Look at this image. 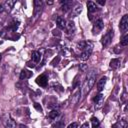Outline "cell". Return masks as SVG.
Listing matches in <instances>:
<instances>
[{
  "instance_id": "obj_1",
  "label": "cell",
  "mask_w": 128,
  "mask_h": 128,
  "mask_svg": "<svg viewBox=\"0 0 128 128\" xmlns=\"http://www.w3.org/2000/svg\"><path fill=\"white\" fill-rule=\"evenodd\" d=\"M95 80H96V72H95V70L89 71L88 74H87L85 83L83 85V92L84 93H87L88 91H90V89L93 87V85L95 83Z\"/></svg>"
},
{
  "instance_id": "obj_2",
  "label": "cell",
  "mask_w": 128,
  "mask_h": 128,
  "mask_svg": "<svg viewBox=\"0 0 128 128\" xmlns=\"http://www.w3.org/2000/svg\"><path fill=\"white\" fill-rule=\"evenodd\" d=\"M2 122L5 128H16V122L11 118L10 114H5L2 118Z\"/></svg>"
},
{
  "instance_id": "obj_3",
  "label": "cell",
  "mask_w": 128,
  "mask_h": 128,
  "mask_svg": "<svg viewBox=\"0 0 128 128\" xmlns=\"http://www.w3.org/2000/svg\"><path fill=\"white\" fill-rule=\"evenodd\" d=\"M112 38H113V30H108L106 32V34H104V36L102 37V40H101L103 47H107L111 43Z\"/></svg>"
},
{
  "instance_id": "obj_4",
  "label": "cell",
  "mask_w": 128,
  "mask_h": 128,
  "mask_svg": "<svg viewBox=\"0 0 128 128\" xmlns=\"http://www.w3.org/2000/svg\"><path fill=\"white\" fill-rule=\"evenodd\" d=\"M103 27H104L103 20H102L101 18H98V19L95 21L94 25H93V34H98V33L103 29Z\"/></svg>"
},
{
  "instance_id": "obj_5",
  "label": "cell",
  "mask_w": 128,
  "mask_h": 128,
  "mask_svg": "<svg viewBox=\"0 0 128 128\" xmlns=\"http://www.w3.org/2000/svg\"><path fill=\"white\" fill-rule=\"evenodd\" d=\"M87 9H88V16H89V20H92V16L93 13L97 11V6L94 2L92 1H88L87 2Z\"/></svg>"
},
{
  "instance_id": "obj_6",
  "label": "cell",
  "mask_w": 128,
  "mask_h": 128,
  "mask_svg": "<svg viewBox=\"0 0 128 128\" xmlns=\"http://www.w3.org/2000/svg\"><path fill=\"white\" fill-rule=\"evenodd\" d=\"M93 101H94L95 108H96V109H99V108L103 105V103H104V95L101 94V93H99L96 97H94Z\"/></svg>"
},
{
  "instance_id": "obj_7",
  "label": "cell",
  "mask_w": 128,
  "mask_h": 128,
  "mask_svg": "<svg viewBox=\"0 0 128 128\" xmlns=\"http://www.w3.org/2000/svg\"><path fill=\"white\" fill-rule=\"evenodd\" d=\"M47 82H48V78H47V76L45 74H42V75H40V76H38L36 78V83L41 87H46L47 86Z\"/></svg>"
},
{
  "instance_id": "obj_8",
  "label": "cell",
  "mask_w": 128,
  "mask_h": 128,
  "mask_svg": "<svg viewBox=\"0 0 128 128\" xmlns=\"http://www.w3.org/2000/svg\"><path fill=\"white\" fill-rule=\"evenodd\" d=\"M119 28L121 31H126L128 28V15H124L121 20H120V24H119Z\"/></svg>"
},
{
  "instance_id": "obj_9",
  "label": "cell",
  "mask_w": 128,
  "mask_h": 128,
  "mask_svg": "<svg viewBox=\"0 0 128 128\" xmlns=\"http://www.w3.org/2000/svg\"><path fill=\"white\" fill-rule=\"evenodd\" d=\"M34 6H35L34 14H35V17H37V15H38L39 11H41V8H42V1L35 0V1H34Z\"/></svg>"
},
{
  "instance_id": "obj_10",
  "label": "cell",
  "mask_w": 128,
  "mask_h": 128,
  "mask_svg": "<svg viewBox=\"0 0 128 128\" xmlns=\"http://www.w3.org/2000/svg\"><path fill=\"white\" fill-rule=\"evenodd\" d=\"M56 24H57L58 28H60V29H65V28H66V21H65L64 18H62V17H57V19H56Z\"/></svg>"
},
{
  "instance_id": "obj_11",
  "label": "cell",
  "mask_w": 128,
  "mask_h": 128,
  "mask_svg": "<svg viewBox=\"0 0 128 128\" xmlns=\"http://www.w3.org/2000/svg\"><path fill=\"white\" fill-rule=\"evenodd\" d=\"M106 80H107L106 77H102V78L98 81V83H97V89H98L99 92H101V91L104 89L105 84H106Z\"/></svg>"
},
{
  "instance_id": "obj_12",
  "label": "cell",
  "mask_w": 128,
  "mask_h": 128,
  "mask_svg": "<svg viewBox=\"0 0 128 128\" xmlns=\"http://www.w3.org/2000/svg\"><path fill=\"white\" fill-rule=\"evenodd\" d=\"M32 75V72L29 71V70H26V69H23L21 72H20V79L23 80V79H27V78H30Z\"/></svg>"
},
{
  "instance_id": "obj_13",
  "label": "cell",
  "mask_w": 128,
  "mask_h": 128,
  "mask_svg": "<svg viewBox=\"0 0 128 128\" xmlns=\"http://www.w3.org/2000/svg\"><path fill=\"white\" fill-rule=\"evenodd\" d=\"M62 4V10L64 12H67L71 7H72V1H61Z\"/></svg>"
},
{
  "instance_id": "obj_14",
  "label": "cell",
  "mask_w": 128,
  "mask_h": 128,
  "mask_svg": "<svg viewBox=\"0 0 128 128\" xmlns=\"http://www.w3.org/2000/svg\"><path fill=\"white\" fill-rule=\"evenodd\" d=\"M120 63H121L120 59L115 58V59H112V60L110 61L109 66H110V68H112V69H117V68L120 66Z\"/></svg>"
},
{
  "instance_id": "obj_15",
  "label": "cell",
  "mask_w": 128,
  "mask_h": 128,
  "mask_svg": "<svg viewBox=\"0 0 128 128\" xmlns=\"http://www.w3.org/2000/svg\"><path fill=\"white\" fill-rule=\"evenodd\" d=\"M91 53H92V50H85V51H82V53L80 54V59L83 60V61L87 60V59L90 57Z\"/></svg>"
},
{
  "instance_id": "obj_16",
  "label": "cell",
  "mask_w": 128,
  "mask_h": 128,
  "mask_svg": "<svg viewBox=\"0 0 128 128\" xmlns=\"http://www.w3.org/2000/svg\"><path fill=\"white\" fill-rule=\"evenodd\" d=\"M65 29H67V32L68 33H73L75 31V25H74V23L72 21H69L66 24V28Z\"/></svg>"
},
{
  "instance_id": "obj_17",
  "label": "cell",
  "mask_w": 128,
  "mask_h": 128,
  "mask_svg": "<svg viewBox=\"0 0 128 128\" xmlns=\"http://www.w3.org/2000/svg\"><path fill=\"white\" fill-rule=\"evenodd\" d=\"M15 4V1H11V0H8V1H5V3H4V5H3V7L7 10V11H10L11 9H12V7H13V5Z\"/></svg>"
},
{
  "instance_id": "obj_18",
  "label": "cell",
  "mask_w": 128,
  "mask_h": 128,
  "mask_svg": "<svg viewBox=\"0 0 128 128\" xmlns=\"http://www.w3.org/2000/svg\"><path fill=\"white\" fill-rule=\"evenodd\" d=\"M40 53L38 52V51H33L32 52V54H31V58H32V61L33 62H35V63H37L39 60H40Z\"/></svg>"
},
{
  "instance_id": "obj_19",
  "label": "cell",
  "mask_w": 128,
  "mask_h": 128,
  "mask_svg": "<svg viewBox=\"0 0 128 128\" xmlns=\"http://www.w3.org/2000/svg\"><path fill=\"white\" fill-rule=\"evenodd\" d=\"M91 123H92V128H100V123L99 120L95 117L91 118Z\"/></svg>"
},
{
  "instance_id": "obj_20",
  "label": "cell",
  "mask_w": 128,
  "mask_h": 128,
  "mask_svg": "<svg viewBox=\"0 0 128 128\" xmlns=\"http://www.w3.org/2000/svg\"><path fill=\"white\" fill-rule=\"evenodd\" d=\"M82 12V6L81 5H77L75 8H73V15L74 16H77V15H79L80 13Z\"/></svg>"
},
{
  "instance_id": "obj_21",
  "label": "cell",
  "mask_w": 128,
  "mask_h": 128,
  "mask_svg": "<svg viewBox=\"0 0 128 128\" xmlns=\"http://www.w3.org/2000/svg\"><path fill=\"white\" fill-rule=\"evenodd\" d=\"M59 115V111L58 110H52L51 112H49V118L51 119H56V117Z\"/></svg>"
},
{
  "instance_id": "obj_22",
  "label": "cell",
  "mask_w": 128,
  "mask_h": 128,
  "mask_svg": "<svg viewBox=\"0 0 128 128\" xmlns=\"http://www.w3.org/2000/svg\"><path fill=\"white\" fill-rule=\"evenodd\" d=\"M53 128H64V122L63 121H57L52 125Z\"/></svg>"
},
{
  "instance_id": "obj_23",
  "label": "cell",
  "mask_w": 128,
  "mask_h": 128,
  "mask_svg": "<svg viewBox=\"0 0 128 128\" xmlns=\"http://www.w3.org/2000/svg\"><path fill=\"white\" fill-rule=\"evenodd\" d=\"M120 44H121L122 46H126V45L128 44V34H126V35L123 36L122 40L120 41Z\"/></svg>"
},
{
  "instance_id": "obj_24",
  "label": "cell",
  "mask_w": 128,
  "mask_h": 128,
  "mask_svg": "<svg viewBox=\"0 0 128 128\" xmlns=\"http://www.w3.org/2000/svg\"><path fill=\"white\" fill-rule=\"evenodd\" d=\"M18 25H19V22L18 21H13L12 23H11V28H12V30L13 31H15L16 29H17V27H18Z\"/></svg>"
},
{
  "instance_id": "obj_25",
  "label": "cell",
  "mask_w": 128,
  "mask_h": 128,
  "mask_svg": "<svg viewBox=\"0 0 128 128\" xmlns=\"http://www.w3.org/2000/svg\"><path fill=\"white\" fill-rule=\"evenodd\" d=\"M34 107H35V109H36L37 111L42 112V107H41V105H40L39 103H34Z\"/></svg>"
},
{
  "instance_id": "obj_26",
  "label": "cell",
  "mask_w": 128,
  "mask_h": 128,
  "mask_svg": "<svg viewBox=\"0 0 128 128\" xmlns=\"http://www.w3.org/2000/svg\"><path fill=\"white\" fill-rule=\"evenodd\" d=\"M77 127H78V123L73 122V123H71L70 125H68V127H67V128H77Z\"/></svg>"
},
{
  "instance_id": "obj_27",
  "label": "cell",
  "mask_w": 128,
  "mask_h": 128,
  "mask_svg": "<svg viewBox=\"0 0 128 128\" xmlns=\"http://www.w3.org/2000/svg\"><path fill=\"white\" fill-rule=\"evenodd\" d=\"M52 33H53V35H57V36H60L61 35V33L59 32V30H56V29H54Z\"/></svg>"
},
{
  "instance_id": "obj_28",
  "label": "cell",
  "mask_w": 128,
  "mask_h": 128,
  "mask_svg": "<svg viewBox=\"0 0 128 128\" xmlns=\"http://www.w3.org/2000/svg\"><path fill=\"white\" fill-rule=\"evenodd\" d=\"M81 128H89V124H88V123H84V124L81 126Z\"/></svg>"
},
{
  "instance_id": "obj_29",
  "label": "cell",
  "mask_w": 128,
  "mask_h": 128,
  "mask_svg": "<svg viewBox=\"0 0 128 128\" xmlns=\"http://www.w3.org/2000/svg\"><path fill=\"white\" fill-rule=\"evenodd\" d=\"M27 65H28L29 67H34V66H35V64H34V63H31V62H28Z\"/></svg>"
},
{
  "instance_id": "obj_30",
  "label": "cell",
  "mask_w": 128,
  "mask_h": 128,
  "mask_svg": "<svg viewBox=\"0 0 128 128\" xmlns=\"http://www.w3.org/2000/svg\"><path fill=\"white\" fill-rule=\"evenodd\" d=\"M97 3L100 4V5H104V4H105V1H98Z\"/></svg>"
},
{
  "instance_id": "obj_31",
  "label": "cell",
  "mask_w": 128,
  "mask_h": 128,
  "mask_svg": "<svg viewBox=\"0 0 128 128\" xmlns=\"http://www.w3.org/2000/svg\"><path fill=\"white\" fill-rule=\"evenodd\" d=\"M19 128H28V127H27L26 125H20V126H19Z\"/></svg>"
},
{
  "instance_id": "obj_32",
  "label": "cell",
  "mask_w": 128,
  "mask_h": 128,
  "mask_svg": "<svg viewBox=\"0 0 128 128\" xmlns=\"http://www.w3.org/2000/svg\"><path fill=\"white\" fill-rule=\"evenodd\" d=\"M3 9H4V7H3V5H2V4H0V12H1V11H2Z\"/></svg>"
},
{
  "instance_id": "obj_33",
  "label": "cell",
  "mask_w": 128,
  "mask_h": 128,
  "mask_svg": "<svg viewBox=\"0 0 128 128\" xmlns=\"http://www.w3.org/2000/svg\"><path fill=\"white\" fill-rule=\"evenodd\" d=\"M0 60H1V54H0Z\"/></svg>"
}]
</instances>
